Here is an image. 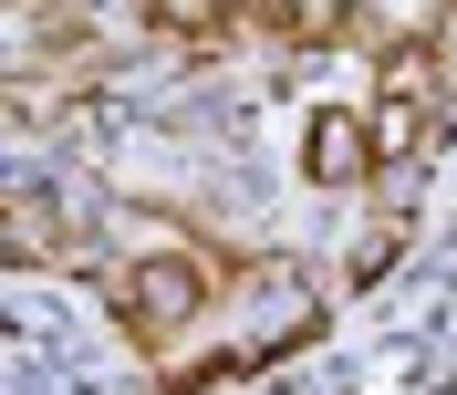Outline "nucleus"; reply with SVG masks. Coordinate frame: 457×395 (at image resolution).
<instances>
[{
  "label": "nucleus",
  "mask_w": 457,
  "mask_h": 395,
  "mask_svg": "<svg viewBox=\"0 0 457 395\" xmlns=\"http://www.w3.org/2000/svg\"><path fill=\"white\" fill-rule=\"evenodd\" d=\"M114 312H125V333H136L145 354H167L187 323H208V260L156 250V260H136V271H114Z\"/></svg>",
  "instance_id": "nucleus-1"
},
{
  "label": "nucleus",
  "mask_w": 457,
  "mask_h": 395,
  "mask_svg": "<svg viewBox=\"0 0 457 395\" xmlns=\"http://www.w3.org/2000/svg\"><path fill=\"white\" fill-rule=\"evenodd\" d=\"M302 177L312 188H364L374 177V114L364 105H312L302 114Z\"/></svg>",
  "instance_id": "nucleus-2"
},
{
  "label": "nucleus",
  "mask_w": 457,
  "mask_h": 395,
  "mask_svg": "<svg viewBox=\"0 0 457 395\" xmlns=\"http://www.w3.org/2000/svg\"><path fill=\"white\" fill-rule=\"evenodd\" d=\"M62 260V208L31 188H0V271H42Z\"/></svg>",
  "instance_id": "nucleus-3"
},
{
  "label": "nucleus",
  "mask_w": 457,
  "mask_h": 395,
  "mask_svg": "<svg viewBox=\"0 0 457 395\" xmlns=\"http://www.w3.org/2000/svg\"><path fill=\"white\" fill-rule=\"evenodd\" d=\"M145 21H156V31H208V42H219L228 0H145Z\"/></svg>",
  "instance_id": "nucleus-4"
}]
</instances>
